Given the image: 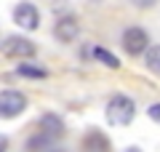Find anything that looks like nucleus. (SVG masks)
Wrapping results in <instances>:
<instances>
[{
    "mask_svg": "<svg viewBox=\"0 0 160 152\" xmlns=\"http://www.w3.org/2000/svg\"><path fill=\"white\" fill-rule=\"evenodd\" d=\"M53 35H56V40H62V43H72V40L80 35L78 19L75 16H62L56 22V27H53Z\"/></svg>",
    "mask_w": 160,
    "mask_h": 152,
    "instance_id": "423d86ee",
    "label": "nucleus"
},
{
    "mask_svg": "<svg viewBox=\"0 0 160 152\" xmlns=\"http://www.w3.org/2000/svg\"><path fill=\"white\" fill-rule=\"evenodd\" d=\"M13 22L19 24V29H38L40 27V11L32 6V3H19L13 8Z\"/></svg>",
    "mask_w": 160,
    "mask_h": 152,
    "instance_id": "39448f33",
    "label": "nucleus"
},
{
    "mask_svg": "<svg viewBox=\"0 0 160 152\" xmlns=\"http://www.w3.org/2000/svg\"><path fill=\"white\" fill-rule=\"evenodd\" d=\"M123 48H126L131 56L144 53V51L149 48V35H147V29H142V27H128L126 32H123Z\"/></svg>",
    "mask_w": 160,
    "mask_h": 152,
    "instance_id": "20e7f679",
    "label": "nucleus"
},
{
    "mask_svg": "<svg viewBox=\"0 0 160 152\" xmlns=\"http://www.w3.org/2000/svg\"><path fill=\"white\" fill-rule=\"evenodd\" d=\"M40 128L46 131V134H51L53 139H59V136H62V131H64V123L62 120L56 118V115H43V118H40Z\"/></svg>",
    "mask_w": 160,
    "mask_h": 152,
    "instance_id": "0eeeda50",
    "label": "nucleus"
},
{
    "mask_svg": "<svg viewBox=\"0 0 160 152\" xmlns=\"http://www.w3.org/2000/svg\"><path fill=\"white\" fill-rule=\"evenodd\" d=\"M51 152H59V149H51Z\"/></svg>",
    "mask_w": 160,
    "mask_h": 152,
    "instance_id": "f3484780",
    "label": "nucleus"
},
{
    "mask_svg": "<svg viewBox=\"0 0 160 152\" xmlns=\"http://www.w3.org/2000/svg\"><path fill=\"white\" fill-rule=\"evenodd\" d=\"M155 3H158V0H133V6H136V8H152Z\"/></svg>",
    "mask_w": 160,
    "mask_h": 152,
    "instance_id": "4468645a",
    "label": "nucleus"
},
{
    "mask_svg": "<svg viewBox=\"0 0 160 152\" xmlns=\"http://www.w3.org/2000/svg\"><path fill=\"white\" fill-rule=\"evenodd\" d=\"M83 147H86L88 152H109V141L104 139L102 134H96V131L86 136V144H83Z\"/></svg>",
    "mask_w": 160,
    "mask_h": 152,
    "instance_id": "6e6552de",
    "label": "nucleus"
},
{
    "mask_svg": "<svg viewBox=\"0 0 160 152\" xmlns=\"http://www.w3.org/2000/svg\"><path fill=\"white\" fill-rule=\"evenodd\" d=\"M27 109V96L19 91H3L0 94V118H16Z\"/></svg>",
    "mask_w": 160,
    "mask_h": 152,
    "instance_id": "7ed1b4c3",
    "label": "nucleus"
},
{
    "mask_svg": "<svg viewBox=\"0 0 160 152\" xmlns=\"http://www.w3.org/2000/svg\"><path fill=\"white\" fill-rule=\"evenodd\" d=\"M6 149H8V136L0 134V152H6Z\"/></svg>",
    "mask_w": 160,
    "mask_h": 152,
    "instance_id": "2eb2a0df",
    "label": "nucleus"
},
{
    "mask_svg": "<svg viewBox=\"0 0 160 152\" xmlns=\"http://www.w3.org/2000/svg\"><path fill=\"white\" fill-rule=\"evenodd\" d=\"M51 141H53V136H51V134H46V131L40 128L38 134H35L32 139L27 141V149H29V152H40V149H48V144H51Z\"/></svg>",
    "mask_w": 160,
    "mask_h": 152,
    "instance_id": "1a4fd4ad",
    "label": "nucleus"
},
{
    "mask_svg": "<svg viewBox=\"0 0 160 152\" xmlns=\"http://www.w3.org/2000/svg\"><path fill=\"white\" fill-rule=\"evenodd\" d=\"M147 115H149V120H155V123L160 125V101H158V104H152V107L147 109Z\"/></svg>",
    "mask_w": 160,
    "mask_h": 152,
    "instance_id": "ddd939ff",
    "label": "nucleus"
},
{
    "mask_svg": "<svg viewBox=\"0 0 160 152\" xmlns=\"http://www.w3.org/2000/svg\"><path fill=\"white\" fill-rule=\"evenodd\" d=\"M93 59H96V62H102V64H107L109 69H118V67H120L118 56H112L107 48H93Z\"/></svg>",
    "mask_w": 160,
    "mask_h": 152,
    "instance_id": "9b49d317",
    "label": "nucleus"
},
{
    "mask_svg": "<svg viewBox=\"0 0 160 152\" xmlns=\"http://www.w3.org/2000/svg\"><path fill=\"white\" fill-rule=\"evenodd\" d=\"M133 115H136V104H133V99H128L126 94H118L109 99L107 104V120L112 125H128L133 120Z\"/></svg>",
    "mask_w": 160,
    "mask_h": 152,
    "instance_id": "f257e3e1",
    "label": "nucleus"
},
{
    "mask_svg": "<svg viewBox=\"0 0 160 152\" xmlns=\"http://www.w3.org/2000/svg\"><path fill=\"white\" fill-rule=\"evenodd\" d=\"M144 59H147V67L152 69L155 75H160V45H149Z\"/></svg>",
    "mask_w": 160,
    "mask_h": 152,
    "instance_id": "f8f14e48",
    "label": "nucleus"
},
{
    "mask_svg": "<svg viewBox=\"0 0 160 152\" xmlns=\"http://www.w3.org/2000/svg\"><path fill=\"white\" fill-rule=\"evenodd\" d=\"M0 51H3L6 56H11V59H29V56L38 53V45H35L32 40H27V38L13 35V38H6V40H3Z\"/></svg>",
    "mask_w": 160,
    "mask_h": 152,
    "instance_id": "f03ea898",
    "label": "nucleus"
},
{
    "mask_svg": "<svg viewBox=\"0 0 160 152\" xmlns=\"http://www.w3.org/2000/svg\"><path fill=\"white\" fill-rule=\"evenodd\" d=\"M16 72L19 75H22V78H29V80H43V78H46V69H43V67H35V64H19V69H16Z\"/></svg>",
    "mask_w": 160,
    "mask_h": 152,
    "instance_id": "9d476101",
    "label": "nucleus"
},
{
    "mask_svg": "<svg viewBox=\"0 0 160 152\" xmlns=\"http://www.w3.org/2000/svg\"><path fill=\"white\" fill-rule=\"evenodd\" d=\"M126 152H142V149H136V147H131V149H126Z\"/></svg>",
    "mask_w": 160,
    "mask_h": 152,
    "instance_id": "dca6fc26",
    "label": "nucleus"
}]
</instances>
